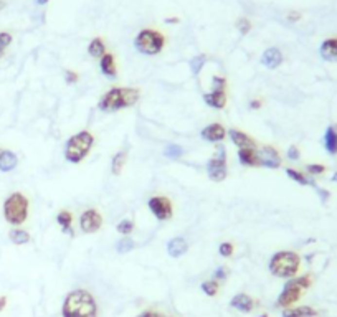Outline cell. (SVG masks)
Returning a JSON list of instances; mask_svg holds the SVG:
<instances>
[{"mask_svg":"<svg viewBox=\"0 0 337 317\" xmlns=\"http://www.w3.org/2000/svg\"><path fill=\"white\" fill-rule=\"evenodd\" d=\"M63 317H98V306L93 294L86 289H74L65 298Z\"/></svg>","mask_w":337,"mask_h":317,"instance_id":"6da1fadb","label":"cell"},{"mask_svg":"<svg viewBox=\"0 0 337 317\" xmlns=\"http://www.w3.org/2000/svg\"><path fill=\"white\" fill-rule=\"evenodd\" d=\"M141 91L137 88H111L101 96L98 103V109L103 112H116L126 107H132L139 101Z\"/></svg>","mask_w":337,"mask_h":317,"instance_id":"7a4b0ae2","label":"cell"},{"mask_svg":"<svg viewBox=\"0 0 337 317\" xmlns=\"http://www.w3.org/2000/svg\"><path fill=\"white\" fill-rule=\"evenodd\" d=\"M94 145V136L89 131H81L66 141L65 144V158L71 164H80L89 156Z\"/></svg>","mask_w":337,"mask_h":317,"instance_id":"3957f363","label":"cell"},{"mask_svg":"<svg viewBox=\"0 0 337 317\" xmlns=\"http://www.w3.org/2000/svg\"><path fill=\"white\" fill-rule=\"evenodd\" d=\"M268 268L278 278H294L301 268V256L294 251H278L271 256Z\"/></svg>","mask_w":337,"mask_h":317,"instance_id":"277c9868","label":"cell"},{"mask_svg":"<svg viewBox=\"0 0 337 317\" xmlns=\"http://www.w3.org/2000/svg\"><path fill=\"white\" fill-rule=\"evenodd\" d=\"M311 284H313L311 274H304V276H299V278H291L284 284V287H283L281 294L278 296L276 306L281 307V309H288V307L293 306L294 302L299 301L302 291L309 289Z\"/></svg>","mask_w":337,"mask_h":317,"instance_id":"5b68a950","label":"cell"},{"mask_svg":"<svg viewBox=\"0 0 337 317\" xmlns=\"http://www.w3.org/2000/svg\"><path fill=\"white\" fill-rule=\"evenodd\" d=\"M134 47L139 53L147 56L159 55L165 47V36L159 30L154 28H144L136 35Z\"/></svg>","mask_w":337,"mask_h":317,"instance_id":"8992f818","label":"cell"},{"mask_svg":"<svg viewBox=\"0 0 337 317\" xmlns=\"http://www.w3.org/2000/svg\"><path fill=\"white\" fill-rule=\"evenodd\" d=\"M28 198L20 192H15L3 202V216L10 225H22L28 218Z\"/></svg>","mask_w":337,"mask_h":317,"instance_id":"52a82bcc","label":"cell"},{"mask_svg":"<svg viewBox=\"0 0 337 317\" xmlns=\"http://www.w3.org/2000/svg\"><path fill=\"white\" fill-rule=\"evenodd\" d=\"M207 172H209V177L213 182H222L227 178V174H228L227 151H225L223 145H220L217 149V154L209 160V164H207Z\"/></svg>","mask_w":337,"mask_h":317,"instance_id":"ba28073f","label":"cell"},{"mask_svg":"<svg viewBox=\"0 0 337 317\" xmlns=\"http://www.w3.org/2000/svg\"><path fill=\"white\" fill-rule=\"evenodd\" d=\"M147 207H149V210H151V213L156 216L157 220H160V222H165V220L172 218V215H174L172 202H170L167 197H164V195H156V197L149 198Z\"/></svg>","mask_w":337,"mask_h":317,"instance_id":"9c48e42d","label":"cell"},{"mask_svg":"<svg viewBox=\"0 0 337 317\" xmlns=\"http://www.w3.org/2000/svg\"><path fill=\"white\" fill-rule=\"evenodd\" d=\"M103 227V216L94 208H88L80 216V228L83 233H96Z\"/></svg>","mask_w":337,"mask_h":317,"instance_id":"30bf717a","label":"cell"},{"mask_svg":"<svg viewBox=\"0 0 337 317\" xmlns=\"http://www.w3.org/2000/svg\"><path fill=\"white\" fill-rule=\"evenodd\" d=\"M260 157V167H266V169H280L281 167V156L278 152V149H274L273 145H263L258 152Z\"/></svg>","mask_w":337,"mask_h":317,"instance_id":"8fae6325","label":"cell"},{"mask_svg":"<svg viewBox=\"0 0 337 317\" xmlns=\"http://www.w3.org/2000/svg\"><path fill=\"white\" fill-rule=\"evenodd\" d=\"M200 136H202L203 141H207V142H220V141L225 139L227 131H225V127L222 126V124L213 123V124H209L207 127H203Z\"/></svg>","mask_w":337,"mask_h":317,"instance_id":"7c38bea8","label":"cell"},{"mask_svg":"<svg viewBox=\"0 0 337 317\" xmlns=\"http://www.w3.org/2000/svg\"><path fill=\"white\" fill-rule=\"evenodd\" d=\"M281 63H283V53H281V50H278V48H268V50H265L263 55H261V65L269 70L278 68Z\"/></svg>","mask_w":337,"mask_h":317,"instance_id":"4fadbf2b","label":"cell"},{"mask_svg":"<svg viewBox=\"0 0 337 317\" xmlns=\"http://www.w3.org/2000/svg\"><path fill=\"white\" fill-rule=\"evenodd\" d=\"M228 137H230L231 142L238 149L256 147V141L253 139V137H249L248 134H245V132L238 131V129H230V131H228Z\"/></svg>","mask_w":337,"mask_h":317,"instance_id":"5bb4252c","label":"cell"},{"mask_svg":"<svg viewBox=\"0 0 337 317\" xmlns=\"http://www.w3.org/2000/svg\"><path fill=\"white\" fill-rule=\"evenodd\" d=\"M230 306L235 307L236 311L248 314V312H251L253 307H255V299H251L248 294L240 293V294H236V296H233V298H231Z\"/></svg>","mask_w":337,"mask_h":317,"instance_id":"9a60e30c","label":"cell"},{"mask_svg":"<svg viewBox=\"0 0 337 317\" xmlns=\"http://www.w3.org/2000/svg\"><path fill=\"white\" fill-rule=\"evenodd\" d=\"M238 160L243 167H260V157L255 147L238 149Z\"/></svg>","mask_w":337,"mask_h":317,"instance_id":"2e32d148","label":"cell"},{"mask_svg":"<svg viewBox=\"0 0 337 317\" xmlns=\"http://www.w3.org/2000/svg\"><path fill=\"white\" fill-rule=\"evenodd\" d=\"M319 55L326 61H337V36L324 40L319 48Z\"/></svg>","mask_w":337,"mask_h":317,"instance_id":"e0dca14e","label":"cell"},{"mask_svg":"<svg viewBox=\"0 0 337 317\" xmlns=\"http://www.w3.org/2000/svg\"><path fill=\"white\" fill-rule=\"evenodd\" d=\"M99 68H101V73L105 74L106 78H116L118 74V66H116V61H114V55L112 53H105L103 58L99 60Z\"/></svg>","mask_w":337,"mask_h":317,"instance_id":"ac0fdd59","label":"cell"},{"mask_svg":"<svg viewBox=\"0 0 337 317\" xmlns=\"http://www.w3.org/2000/svg\"><path fill=\"white\" fill-rule=\"evenodd\" d=\"M203 101L213 109H223L227 106V94L225 91H212V93L203 94Z\"/></svg>","mask_w":337,"mask_h":317,"instance_id":"d6986e66","label":"cell"},{"mask_svg":"<svg viewBox=\"0 0 337 317\" xmlns=\"http://www.w3.org/2000/svg\"><path fill=\"white\" fill-rule=\"evenodd\" d=\"M324 147L331 156H337V126L331 124L324 134Z\"/></svg>","mask_w":337,"mask_h":317,"instance_id":"ffe728a7","label":"cell"},{"mask_svg":"<svg viewBox=\"0 0 337 317\" xmlns=\"http://www.w3.org/2000/svg\"><path fill=\"white\" fill-rule=\"evenodd\" d=\"M187 248H189L187 241L184 240V238L177 236V238H172V240L169 241V245H167V253H169L172 258H180L182 254L187 253Z\"/></svg>","mask_w":337,"mask_h":317,"instance_id":"44dd1931","label":"cell"},{"mask_svg":"<svg viewBox=\"0 0 337 317\" xmlns=\"http://www.w3.org/2000/svg\"><path fill=\"white\" fill-rule=\"evenodd\" d=\"M56 223H58V227L61 228V231L66 233V235H70V236H73L74 235V231H73V215H71V211H68V210H61L60 213L56 215Z\"/></svg>","mask_w":337,"mask_h":317,"instance_id":"7402d4cb","label":"cell"},{"mask_svg":"<svg viewBox=\"0 0 337 317\" xmlns=\"http://www.w3.org/2000/svg\"><path fill=\"white\" fill-rule=\"evenodd\" d=\"M318 311L309 306H299V307H288L283 311L281 317H316Z\"/></svg>","mask_w":337,"mask_h":317,"instance_id":"603a6c76","label":"cell"},{"mask_svg":"<svg viewBox=\"0 0 337 317\" xmlns=\"http://www.w3.org/2000/svg\"><path fill=\"white\" fill-rule=\"evenodd\" d=\"M17 164H18V158H17L15 152L2 151V154H0V170L2 172H10V170L15 169Z\"/></svg>","mask_w":337,"mask_h":317,"instance_id":"cb8c5ba5","label":"cell"},{"mask_svg":"<svg viewBox=\"0 0 337 317\" xmlns=\"http://www.w3.org/2000/svg\"><path fill=\"white\" fill-rule=\"evenodd\" d=\"M88 53L93 58H98V60H101L103 55L106 53V43L103 41V38L96 36V38L91 40V43L88 45Z\"/></svg>","mask_w":337,"mask_h":317,"instance_id":"d4e9b609","label":"cell"},{"mask_svg":"<svg viewBox=\"0 0 337 317\" xmlns=\"http://www.w3.org/2000/svg\"><path fill=\"white\" fill-rule=\"evenodd\" d=\"M126 158H127L126 151H121L118 154H114L112 162H111V172L114 175H119L121 172H123V167H124V164H126Z\"/></svg>","mask_w":337,"mask_h":317,"instance_id":"484cf974","label":"cell"},{"mask_svg":"<svg viewBox=\"0 0 337 317\" xmlns=\"http://www.w3.org/2000/svg\"><path fill=\"white\" fill-rule=\"evenodd\" d=\"M286 175H288L291 180L299 183V185H313V187H316V183L311 180V178H307L304 174H301L296 169H286Z\"/></svg>","mask_w":337,"mask_h":317,"instance_id":"4316f807","label":"cell"},{"mask_svg":"<svg viewBox=\"0 0 337 317\" xmlns=\"http://www.w3.org/2000/svg\"><path fill=\"white\" fill-rule=\"evenodd\" d=\"M8 236H10V241L14 245H25V243H28V241H30V235H28V231L20 230V228L12 230L10 233H8Z\"/></svg>","mask_w":337,"mask_h":317,"instance_id":"83f0119b","label":"cell"},{"mask_svg":"<svg viewBox=\"0 0 337 317\" xmlns=\"http://www.w3.org/2000/svg\"><path fill=\"white\" fill-rule=\"evenodd\" d=\"M207 63V56L205 55H197V56H194L192 60H190V71H192V74H200L202 71V68L205 66Z\"/></svg>","mask_w":337,"mask_h":317,"instance_id":"f1b7e54d","label":"cell"},{"mask_svg":"<svg viewBox=\"0 0 337 317\" xmlns=\"http://www.w3.org/2000/svg\"><path fill=\"white\" fill-rule=\"evenodd\" d=\"M202 291L205 293L207 296H210V298H213V296L218 294V289H220V284L218 281H215V279H210V281H205L202 282Z\"/></svg>","mask_w":337,"mask_h":317,"instance_id":"f546056e","label":"cell"},{"mask_svg":"<svg viewBox=\"0 0 337 317\" xmlns=\"http://www.w3.org/2000/svg\"><path fill=\"white\" fill-rule=\"evenodd\" d=\"M182 154H184V149H182L178 144H169L167 147L164 149V156L167 158H172V160L178 158Z\"/></svg>","mask_w":337,"mask_h":317,"instance_id":"4dcf8cb0","label":"cell"},{"mask_svg":"<svg viewBox=\"0 0 337 317\" xmlns=\"http://www.w3.org/2000/svg\"><path fill=\"white\" fill-rule=\"evenodd\" d=\"M131 249H134V241L131 240V238H123L121 241H118V245H116V251L124 254V253H129Z\"/></svg>","mask_w":337,"mask_h":317,"instance_id":"1f68e13d","label":"cell"},{"mask_svg":"<svg viewBox=\"0 0 337 317\" xmlns=\"http://www.w3.org/2000/svg\"><path fill=\"white\" fill-rule=\"evenodd\" d=\"M132 230H134V222L132 220H123V222H119L118 225V231L121 233V235H131Z\"/></svg>","mask_w":337,"mask_h":317,"instance_id":"d6a6232c","label":"cell"},{"mask_svg":"<svg viewBox=\"0 0 337 317\" xmlns=\"http://www.w3.org/2000/svg\"><path fill=\"white\" fill-rule=\"evenodd\" d=\"M12 43V35L7 32H0V58L5 53V48Z\"/></svg>","mask_w":337,"mask_h":317,"instance_id":"836d02e7","label":"cell"},{"mask_svg":"<svg viewBox=\"0 0 337 317\" xmlns=\"http://www.w3.org/2000/svg\"><path fill=\"white\" fill-rule=\"evenodd\" d=\"M225 88H227V79L223 76L212 78V89L213 91H225Z\"/></svg>","mask_w":337,"mask_h":317,"instance_id":"e575fe53","label":"cell"},{"mask_svg":"<svg viewBox=\"0 0 337 317\" xmlns=\"http://www.w3.org/2000/svg\"><path fill=\"white\" fill-rule=\"evenodd\" d=\"M236 28L240 30L241 35H247V33L251 30V23H249L248 18H245V17H241V18H238V22H236Z\"/></svg>","mask_w":337,"mask_h":317,"instance_id":"d590c367","label":"cell"},{"mask_svg":"<svg viewBox=\"0 0 337 317\" xmlns=\"http://www.w3.org/2000/svg\"><path fill=\"white\" fill-rule=\"evenodd\" d=\"M306 170H307V174H311V175H322L324 172H326V165L309 164V165H306Z\"/></svg>","mask_w":337,"mask_h":317,"instance_id":"8d00e7d4","label":"cell"},{"mask_svg":"<svg viewBox=\"0 0 337 317\" xmlns=\"http://www.w3.org/2000/svg\"><path fill=\"white\" fill-rule=\"evenodd\" d=\"M218 251H220V254H222L223 258H230L231 254H233V251H235V248H233V245H231V243H228V241H225V243L220 245Z\"/></svg>","mask_w":337,"mask_h":317,"instance_id":"74e56055","label":"cell"},{"mask_svg":"<svg viewBox=\"0 0 337 317\" xmlns=\"http://www.w3.org/2000/svg\"><path fill=\"white\" fill-rule=\"evenodd\" d=\"M65 79L68 85H74V83L78 81V73L71 71V70H66L65 71Z\"/></svg>","mask_w":337,"mask_h":317,"instance_id":"f35d334b","label":"cell"},{"mask_svg":"<svg viewBox=\"0 0 337 317\" xmlns=\"http://www.w3.org/2000/svg\"><path fill=\"white\" fill-rule=\"evenodd\" d=\"M299 156H301V152H299L298 145H291V147L288 149V158H289V160H298Z\"/></svg>","mask_w":337,"mask_h":317,"instance_id":"ab89813d","label":"cell"},{"mask_svg":"<svg viewBox=\"0 0 337 317\" xmlns=\"http://www.w3.org/2000/svg\"><path fill=\"white\" fill-rule=\"evenodd\" d=\"M213 278H215V281H220V279L223 281V279L227 278V269H225V268H218L217 271H215Z\"/></svg>","mask_w":337,"mask_h":317,"instance_id":"60d3db41","label":"cell"},{"mask_svg":"<svg viewBox=\"0 0 337 317\" xmlns=\"http://www.w3.org/2000/svg\"><path fill=\"white\" fill-rule=\"evenodd\" d=\"M137 317H164V314H160V312H157V311H144Z\"/></svg>","mask_w":337,"mask_h":317,"instance_id":"b9f144b4","label":"cell"},{"mask_svg":"<svg viewBox=\"0 0 337 317\" xmlns=\"http://www.w3.org/2000/svg\"><path fill=\"white\" fill-rule=\"evenodd\" d=\"M301 14H299V12H289L288 14V20L289 22H298V20H301Z\"/></svg>","mask_w":337,"mask_h":317,"instance_id":"7bdbcfd3","label":"cell"},{"mask_svg":"<svg viewBox=\"0 0 337 317\" xmlns=\"http://www.w3.org/2000/svg\"><path fill=\"white\" fill-rule=\"evenodd\" d=\"M316 190H318L319 197L322 198V202H326V200L329 198V192H327V190H324V189H319V187H316Z\"/></svg>","mask_w":337,"mask_h":317,"instance_id":"ee69618b","label":"cell"},{"mask_svg":"<svg viewBox=\"0 0 337 317\" xmlns=\"http://www.w3.org/2000/svg\"><path fill=\"white\" fill-rule=\"evenodd\" d=\"M261 106H263V103L260 101V99H253L251 103H249V107H251V109H261Z\"/></svg>","mask_w":337,"mask_h":317,"instance_id":"f6af8a7d","label":"cell"},{"mask_svg":"<svg viewBox=\"0 0 337 317\" xmlns=\"http://www.w3.org/2000/svg\"><path fill=\"white\" fill-rule=\"evenodd\" d=\"M7 306V298L5 296H0V311H3Z\"/></svg>","mask_w":337,"mask_h":317,"instance_id":"bcb514c9","label":"cell"},{"mask_svg":"<svg viewBox=\"0 0 337 317\" xmlns=\"http://www.w3.org/2000/svg\"><path fill=\"white\" fill-rule=\"evenodd\" d=\"M165 22H167V23H177L178 18H177V17H172V18H167Z\"/></svg>","mask_w":337,"mask_h":317,"instance_id":"7dc6e473","label":"cell"},{"mask_svg":"<svg viewBox=\"0 0 337 317\" xmlns=\"http://www.w3.org/2000/svg\"><path fill=\"white\" fill-rule=\"evenodd\" d=\"M36 3H38V5H47L48 3V0H35Z\"/></svg>","mask_w":337,"mask_h":317,"instance_id":"c3c4849f","label":"cell"},{"mask_svg":"<svg viewBox=\"0 0 337 317\" xmlns=\"http://www.w3.org/2000/svg\"><path fill=\"white\" fill-rule=\"evenodd\" d=\"M3 7H5V0H0V10H3Z\"/></svg>","mask_w":337,"mask_h":317,"instance_id":"681fc988","label":"cell"},{"mask_svg":"<svg viewBox=\"0 0 337 317\" xmlns=\"http://www.w3.org/2000/svg\"><path fill=\"white\" fill-rule=\"evenodd\" d=\"M332 182H337V172H334V175H332Z\"/></svg>","mask_w":337,"mask_h":317,"instance_id":"f907efd6","label":"cell"},{"mask_svg":"<svg viewBox=\"0 0 337 317\" xmlns=\"http://www.w3.org/2000/svg\"><path fill=\"white\" fill-rule=\"evenodd\" d=\"M258 317H268V314H261V316H258Z\"/></svg>","mask_w":337,"mask_h":317,"instance_id":"816d5d0a","label":"cell"},{"mask_svg":"<svg viewBox=\"0 0 337 317\" xmlns=\"http://www.w3.org/2000/svg\"><path fill=\"white\" fill-rule=\"evenodd\" d=\"M2 151H3V149H0V154H2Z\"/></svg>","mask_w":337,"mask_h":317,"instance_id":"f5cc1de1","label":"cell"}]
</instances>
